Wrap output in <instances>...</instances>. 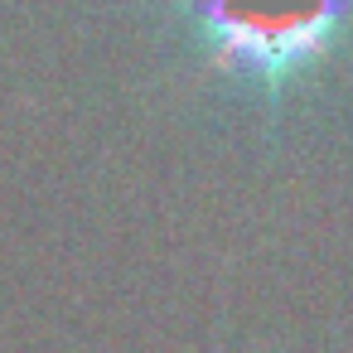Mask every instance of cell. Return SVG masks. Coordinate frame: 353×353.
Instances as JSON below:
<instances>
[{"label":"cell","mask_w":353,"mask_h":353,"mask_svg":"<svg viewBox=\"0 0 353 353\" xmlns=\"http://www.w3.org/2000/svg\"><path fill=\"white\" fill-rule=\"evenodd\" d=\"M348 0H199V25L223 63L281 83L305 59H314Z\"/></svg>","instance_id":"1"}]
</instances>
